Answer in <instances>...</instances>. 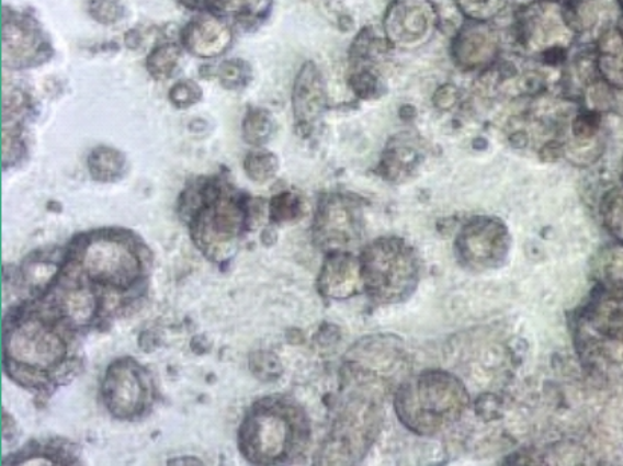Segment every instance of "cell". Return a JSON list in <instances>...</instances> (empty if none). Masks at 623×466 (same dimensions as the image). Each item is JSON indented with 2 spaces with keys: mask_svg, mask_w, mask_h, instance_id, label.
Here are the masks:
<instances>
[{
  "mask_svg": "<svg viewBox=\"0 0 623 466\" xmlns=\"http://www.w3.org/2000/svg\"><path fill=\"white\" fill-rule=\"evenodd\" d=\"M462 380L446 371L431 370L403 383L395 410L405 428L419 436H435L454 425L469 408Z\"/></svg>",
  "mask_w": 623,
  "mask_h": 466,
  "instance_id": "1",
  "label": "cell"
},
{
  "mask_svg": "<svg viewBox=\"0 0 623 466\" xmlns=\"http://www.w3.org/2000/svg\"><path fill=\"white\" fill-rule=\"evenodd\" d=\"M360 260L363 289L373 303L390 306L415 294L420 280L419 257L400 237H381L369 243Z\"/></svg>",
  "mask_w": 623,
  "mask_h": 466,
  "instance_id": "2",
  "label": "cell"
},
{
  "mask_svg": "<svg viewBox=\"0 0 623 466\" xmlns=\"http://www.w3.org/2000/svg\"><path fill=\"white\" fill-rule=\"evenodd\" d=\"M384 395L351 389L324 448V464H356L366 456L383 424Z\"/></svg>",
  "mask_w": 623,
  "mask_h": 466,
  "instance_id": "3",
  "label": "cell"
},
{
  "mask_svg": "<svg viewBox=\"0 0 623 466\" xmlns=\"http://www.w3.org/2000/svg\"><path fill=\"white\" fill-rule=\"evenodd\" d=\"M578 342L590 359L623 362V291L607 289L594 295L578 321Z\"/></svg>",
  "mask_w": 623,
  "mask_h": 466,
  "instance_id": "4",
  "label": "cell"
},
{
  "mask_svg": "<svg viewBox=\"0 0 623 466\" xmlns=\"http://www.w3.org/2000/svg\"><path fill=\"white\" fill-rule=\"evenodd\" d=\"M507 225L496 217L478 216L464 225L455 242L460 264L474 272L499 270L510 254Z\"/></svg>",
  "mask_w": 623,
  "mask_h": 466,
  "instance_id": "5",
  "label": "cell"
},
{
  "mask_svg": "<svg viewBox=\"0 0 623 466\" xmlns=\"http://www.w3.org/2000/svg\"><path fill=\"white\" fill-rule=\"evenodd\" d=\"M364 230L363 204L359 197L332 195L320 205L316 236L331 252L344 251L361 240Z\"/></svg>",
  "mask_w": 623,
  "mask_h": 466,
  "instance_id": "6",
  "label": "cell"
},
{
  "mask_svg": "<svg viewBox=\"0 0 623 466\" xmlns=\"http://www.w3.org/2000/svg\"><path fill=\"white\" fill-rule=\"evenodd\" d=\"M7 353L19 365L47 370L66 355V343L39 319H27L11 331Z\"/></svg>",
  "mask_w": 623,
  "mask_h": 466,
  "instance_id": "7",
  "label": "cell"
},
{
  "mask_svg": "<svg viewBox=\"0 0 623 466\" xmlns=\"http://www.w3.org/2000/svg\"><path fill=\"white\" fill-rule=\"evenodd\" d=\"M82 266L91 280L126 289L137 282L140 262L128 245L114 239L93 240L82 255Z\"/></svg>",
  "mask_w": 623,
  "mask_h": 466,
  "instance_id": "8",
  "label": "cell"
},
{
  "mask_svg": "<svg viewBox=\"0 0 623 466\" xmlns=\"http://www.w3.org/2000/svg\"><path fill=\"white\" fill-rule=\"evenodd\" d=\"M292 429L283 414L253 413L241 432L243 452L256 464H275L288 447Z\"/></svg>",
  "mask_w": 623,
  "mask_h": 466,
  "instance_id": "9",
  "label": "cell"
},
{
  "mask_svg": "<svg viewBox=\"0 0 623 466\" xmlns=\"http://www.w3.org/2000/svg\"><path fill=\"white\" fill-rule=\"evenodd\" d=\"M145 395L140 374L134 365L123 362L111 366L103 382V398L111 413L118 418L137 414L145 405Z\"/></svg>",
  "mask_w": 623,
  "mask_h": 466,
  "instance_id": "10",
  "label": "cell"
},
{
  "mask_svg": "<svg viewBox=\"0 0 623 466\" xmlns=\"http://www.w3.org/2000/svg\"><path fill=\"white\" fill-rule=\"evenodd\" d=\"M319 289L332 299H347L359 294L363 289L361 260L351 252H331L321 268Z\"/></svg>",
  "mask_w": 623,
  "mask_h": 466,
  "instance_id": "11",
  "label": "cell"
},
{
  "mask_svg": "<svg viewBox=\"0 0 623 466\" xmlns=\"http://www.w3.org/2000/svg\"><path fill=\"white\" fill-rule=\"evenodd\" d=\"M185 46L200 57H216L231 43V31L213 19L190 23L184 34Z\"/></svg>",
  "mask_w": 623,
  "mask_h": 466,
  "instance_id": "12",
  "label": "cell"
},
{
  "mask_svg": "<svg viewBox=\"0 0 623 466\" xmlns=\"http://www.w3.org/2000/svg\"><path fill=\"white\" fill-rule=\"evenodd\" d=\"M312 65L304 67L295 87V113L301 121H308L319 112L321 105V87L319 77Z\"/></svg>",
  "mask_w": 623,
  "mask_h": 466,
  "instance_id": "13",
  "label": "cell"
},
{
  "mask_svg": "<svg viewBox=\"0 0 623 466\" xmlns=\"http://www.w3.org/2000/svg\"><path fill=\"white\" fill-rule=\"evenodd\" d=\"M123 166H125V160L121 154L110 148L94 149L89 160L91 175L102 183L117 180L123 172Z\"/></svg>",
  "mask_w": 623,
  "mask_h": 466,
  "instance_id": "14",
  "label": "cell"
},
{
  "mask_svg": "<svg viewBox=\"0 0 623 466\" xmlns=\"http://www.w3.org/2000/svg\"><path fill=\"white\" fill-rule=\"evenodd\" d=\"M97 296L89 291H70L63 298V310L77 326H86L97 314Z\"/></svg>",
  "mask_w": 623,
  "mask_h": 466,
  "instance_id": "15",
  "label": "cell"
},
{
  "mask_svg": "<svg viewBox=\"0 0 623 466\" xmlns=\"http://www.w3.org/2000/svg\"><path fill=\"white\" fill-rule=\"evenodd\" d=\"M240 220V212L233 204L222 201V203L216 205V208L208 213V223H206L204 228L205 230L206 228L213 230L216 237L229 239V237L236 236Z\"/></svg>",
  "mask_w": 623,
  "mask_h": 466,
  "instance_id": "16",
  "label": "cell"
},
{
  "mask_svg": "<svg viewBox=\"0 0 623 466\" xmlns=\"http://www.w3.org/2000/svg\"><path fill=\"white\" fill-rule=\"evenodd\" d=\"M601 216L607 231L623 243V189H613L601 203Z\"/></svg>",
  "mask_w": 623,
  "mask_h": 466,
  "instance_id": "17",
  "label": "cell"
},
{
  "mask_svg": "<svg viewBox=\"0 0 623 466\" xmlns=\"http://www.w3.org/2000/svg\"><path fill=\"white\" fill-rule=\"evenodd\" d=\"M602 287L607 289L623 291V243L610 248L601 257L599 263Z\"/></svg>",
  "mask_w": 623,
  "mask_h": 466,
  "instance_id": "18",
  "label": "cell"
},
{
  "mask_svg": "<svg viewBox=\"0 0 623 466\" xmlns=\"http://www.w3.org/2000/svg\"><path fill=\"white\" fill-rule=\"evenodd\" d=\"M245 168L252 181L263 184L275 177L277 160L275 156L269 152H252L251 156L246 158Z\"/></svg>",
  "mask_w": 623,
  "mask_h": 466,
  "instance_id": "19",
  "label": "cell"
},
{
  "mask_svg": "<svg viewBox=\"0 0 623 466\" xmlns=\"http://www.w3.org/2000/svg\"><path fill=\"white\" fill-rule=\"evenodd\" d=\"M246 141L251 145H263L272 133V121L269 114L261 110H252L245 118L243 125Z\"/></svg>",
  "mask_w": 623,
  "mask_h": 466,
  "instance_id": "20",
  "label": "cell"
},
{
  "mask_svg": "<svg viewBox=\"0 0 623 466\" xmlns=\"http://www.w3.org/2000/svg\"><path fill=\"white\" fill-rule=\"evenodd\" d=\"M303 215V201L293 193H281L270 203V217L275 223H288Z\"/></svg>",
  "mask_w": 623,
  "mask_h": 466,
  "instance_id": "21",
  "label": "cell"
},
{
  "mask_svg": "<svg viewBox=\"0 0 623 466\" xmlns=\"http://www.w3.org/2000/svg\"><path fill=\"white\" fill-rule=\"evenodd\" d=\"M178 58H180V50H178L177 46L165 45L157 47L149 55V70L155 77H169L173 67L177 66Z\"/></svg>",
  "mask_w": 623,
  "mask_h": 466,
  "instance_id": "22",
  "label": "cell"
},
{
  "mask_svg": "<svg viewBox=\"0 0 623 466\" xmlns=\"http://www.w3.org/2000/svg\"><path fill=\"white\" fill-rule=\"evenodd\" d=\"M251 370L261 380H275L280 377L281 366L280 362L273 354L256 353L251 357Z\"/></svg>",
  "mask_w": 623,
  "mask_h": 466,
  "instance_id": "23",
  "label": "cell"
},
{
  "mask_svg": "<svg viewBox=\"0 0 623 466\" xmlns=\"http://www.w3.org/2000/svg\"><path fill=\"white\" fill-rule=\"evenodd\" d=\"M201 89L192 81L180 82L170 90V99L178 109H185V106L193 105L194 102L200 101Z\"/></svg>",
  "mask_w": 623,
  "mask_h": 466,
  "instance_id": "24",
  "label": "cell"
},
{
  "mask_svg": "<svg viewBox=\"0 0 623 466\" xmlns=\"http://www.w3.org/2000/svg\"><path fill=\"white\" fill-rule=\"evenodd\" d=\"M91 13L99 22H116L122 15L121 3H118V0H94L93 5H91Z\"/></svg>",
  "mask_w": 623,
  "mask_h": 466,
  "instance_id": "25",
  "label": "cell"
},
{
  "mask_svg": "<svg viewBox=\"0 0 623 466\" xmlns=\"http://www.w3.org/2000/svg\"><path fill=\"white\" fill-rule=\"evenodd\" d=\"M241 79H243V72H241L238 62L231 61L222 66V82H225L226 86L237 87V84H240Z\"/></svg>",
  "mask_w": 623,
  "mask_h": 466,
  "instance_id": "26",
  "label": "cell"
}]
</instances>
